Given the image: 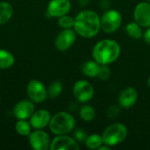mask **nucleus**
I'll return each instance as SVG.
<instances>
[{"label": "nucleus", "mask_w": 150, "mask_h": 150, "mask_svg": "<svg viewBox=\"0 0 150 150\" xmlns=\"http://www.w3.org/2000/svg\"><path fill=\"white\" fill-rule=\"evenodd\" d=\"M126 32L130 37L135 40H141L143 36L142 27L135 21L130 22L126 25Z\"/></svg>", "instance_id": "19"}, {"label": "nucleus", "mask_w": 150, "mask_h": 150, "mask_svg": "<svg viewBox=\"0 0 150 150\" xmlns=\"http://www.w3.org/2000/svg\"><path fill=\"white\" fill-rule=\"evenodd\" d=\"M71 3L69 0H51L47 8V14L51 18H60L69 12Z\"/></svg>", "instance_id": "10"}, {"label": "nucleus", "mask_w": 150, "mask_h": 150, "mask_svg": "<svg viewBox=\"0 0 150 150\" xmlns=\"http://www.w3.org/2000/svg\"><path fill=\"white\" fill-rule=\"evenodd\" d=\"M76 126L75 118L67 112H59L51 117L49 122L50 131L56 135L68 134L74 130Z\"/></svg>", "instance_id": "3"}, {"label": "nucleus", "mask_w": 150, "mask_h": 150, "mask_svg": "<svg viewBox=\"0 0 150 150\" xmlns=\"http://www.w3.org/2000/svg\"><path fill=\"white\" fill-rule=\"evenodd\" d=\"M62 90H63L62 83L60 81H54L49 85L47 93L51 98H55L61 95V93L62 92Z\"/></svg>", "instance_id": "23"}, {"label": "nucleus", "mask_w": 150, "mask_h": 150, "mask_svg": "<svg viewBox=\"0 0 150 150\" xmlns=\"http://www.w3.org/2000/svg\"><path fill=\"white\" fill-rule=\"evenodd\" d=\"M84 143L85 146L90 149H98L99 147L104 144L102 136L98 134H92L88 135Z\"/></svg>", "instance_id": "22"}, {"label": "nucleus", "mask_w": 150, "mask_h": 150, "mask_svg": "<svg viewBox=\"0 0 150 150\" xmlns=\"http://www.w3.org/2000/svg\"><path fill=\"white\" fill-rule=\"evenodd\" d=\"M100 64L98 63L96 61H87L82 65V71L84 76L93 78L97 77L98 71H99Z\"/></svg>", "instance_id": "16"}, {"label": "nucleus", "mask_w": 150, "mask_h": 150, "mask_svg": "<svg viewBox=\"0 0 150 150\" xmlns=\"http://www.w3.org/2000/svg\"><path fill=\"white\" fill-rule=\"evenodd\" d=\"M148 85H149V87L150 88V76L149 77V79H148Z\"/></svg>", "instance_id": "30"}, {"label": "nucleus", "mask_w": 150, "mask_h": 150, "mask_svg": "<svg viewBox=\"0 0 150 150\" xmlns=\"http://www.w3.org/2000/svg\"><path fill=\"white\" fill-rule=\"evenodd\" d=\"M26 93L30 100L33 103H42L44 102L47 96V90L45 85L39 80H31L26 86Z\"/></svg>", "instance_id": "7"}, {"label": "nucleus", "mask_w": 150, "mask_h": 150, "mask_svg": "<svg viewBox=\"0 0 150 150\" xmlns=\"http://www.w3.org/2000/svg\"><path fill=\"white\" fill-rule=\"evenodd\" d=\"M134 19L142 28L150 27V4L140 2L134 8Z\"/></svg>", "instance_id": "12"}, {"label": "nucleus", "mask_w": 150, "mask_h": 150, "mask_svg": "<svg viewBox=\"0 0 150 150\" xmlns=\"http://www.w3.org/2000/svg\"><path fill=\"white\" fill-rule=\"evenodd\" d=\"M32 128L30 121H27V120H18L15 125L16 132L21 136H28L31 134Z\"/></svg>", "instance_id": "21"}, {"label": "nucleus", "mask_w": 150, "mask_h": 150, "mask_svg": "<svg viewBox=\"0 0 150 150\" xmlns=\"http://www.w3.org/2000/svg\"><path fill=\"white\" fill-rule=\"evenodd\" d=\"M122 15L117 10H107L100 17L101 30L105 33H113L122 24Z\"/></svg>", "instance_id": "5"}, {"label": "nucleus", "mask_w": 150, "mask_h": 150, "mask_svg": "<svg viewBox=\"0 0 150 150\" xmlns=\"http://www.w3.org/2000/svg\"><path fill=\"white\" fill-rule=\"evenodd\" d=\"M121 53L120 44L113 40L105 39L96 43L92 49V58L102 65H110L116 62Z\"/></svg>", "instance_id": "2"}, {"label": "nucleus", "mask_w": 150, "mask_h": 150, "mask_svg": "<svg viewBox=\"0 0 150 150\" xmlns=\"http://www.w3.org/2000/svg\"><path fill=\"white\" fill-rule=\"evenodd\" d=\"M73 95L78 102L85 104L94 97V87L86 80H78L73 86Z\"/></svg>", "instance_id": "6"}, {"label": "nucleus", "mask_w": 150, "mask_h": 150, "mask_svg": "<svg viewBox=\"0 0 150 150\" xmlns=\"http://www.w3.org/2000/svg\"><path fill=\"white\" fill-rule=\"evenodd\" d=\"M13 15V7L8 2H0V25L6 24Z\"/></svg>", "instance_id": "18"}, {"label": "nucleus", "mask_w": 150, "mask_h": 150, "mask_svg": "<svg viewBox=\"0 0 150 150\" xmlns=\"http://www.w3.org/2000/svg\"><path fill=\"white\" fill-rule=\"evenodd\" d=\"M148 2H149V4H150V0H148Z\"/></svg>", "instance_id": "31"}, {"label": "nucleus", "mask_w": 150, "mask_h": 150, "mask_svg": "<svg viewBox=\"0 0 150 150\" xmlns=\"http://www.w3.org/2000/svg\"><path fill=\"white\" fill-rule=\"evenodd\" d=\"M15 63L14 55L6 49H0V69H7L11 68Z\"/></svg>", "instance_id": "17"}, {"label": "nucleus", "mask_w": 150, "mask_h": 150, "mask_svg": "<svg viewBox=\"0 0 150 150\" xmlns=\"http://www.w3.org/2000/svg\"><path fill=\"white\" fill-rule=\"evenodd\" d=\"M128 134L127 127L122 123H113L108 126L102 133L104 144L109 147H114L124 142Z\"/></svg>", "instance_id": "4"}, {"label": "nucleus", "mask_w": 150, "mask_h": 150, "mask_svg": "<svg viewBox=\"0 0 150 150\" xmlns=\"http://www.w3.org/2000/svg\"><path fill=\"white\" fill-rule=\"evenodd\" d=\"M111 76V69L108 67V65H102L100 64V68H99V71L98 74V78L101 81H106L109 79Z\"/></svg>", "instance_id": "25"}, {"label": "nucleus", "mask_w": 150, "mask_h": 150, "mask_svg": "<svg viewBox=\"0 0 150 150\" xmlns=\"http://www.w3.org/2000/svg\"><path fill=\"white\" fill-rule=\"evenodd\" d=\"M29 143L33 149L47 150L50 149L51 141L49 135L42 129H35L28 135Z\"/></svg>", "instance_id": "8"}, {"label": "nucleus", "mask_w": 150, "mask_h": 150, "mask_svg": "<svg viewBox=\"0 0 150 150\" xmlns=\"http://www.w3.org/2000/svg\"><path fill=\"white\" fill-rule=\"evenodd\" d=\"M50 112L46 109H40L34 111L30 117V124L34 129H43L49 125L51 120Z\"/></svg>", "instance_id": "15"}, {"label": "nucleus", "mask_w": 150, "mask_h": 150, "mask_svg": "<svg viewBox=\"0 0 150 150\" xmlns=\"http://www.w3.org/2000/svg\"><path fill=\"white\" fill-rule=\"evenodd\" d=\"M80 118L85 122L92 121L96 117V111L95 109L90 105H83L79 111Z\"/></svg>", "instance_id": "20"}, {"label": "nucleus", "mask_w": 150, "mask_h": 150, "mask_svg": "<svg viewBox=\"0 0 150 150\" xmlns=\"http://www.w3.org/2000/svg\"><path fill=\"white\" fill-rule=\"evenodd\" d=\"M75 23V18L70 15H63L58 18V25L62 29H70L73 28Z\"/></svg>", "instance_id": "24"}, {"label": "nucleus", "mask_w": 150, "mask_h": 150, "mask_svg": "<svg viewBox=\"0 0 150 150\" xmlns=\"http://www.w3.org/2000/svg\"><path fill=\"white\" fill-rule=\"evenodd\" d=\"M76 34L83 38H92L101 30L99 15L91 10H84L77 13L75 17L73 26Z\"/></svg>", "instance_id": "1"}, {"label": "nucleus", "mask_w": 150, "mask_h": 150, "mask_svg": "<svg viewBox=\"0 0 150 150\" xmlns=\"http://www.w3.org/2000/svg\"><path fill=\"white\" fill-rule=\"evenodd\" d=\"M120 105H112L108 108L107 110V116L109 118H115L119 115L120 112Z\"/></svg>", "instance_id": "27"}, {"label": "nucleus", "mask_w": 150, "mask_h": 150, "mask_svg": "<svg viewBox=\"0 0 150 150\" xmlns=\"http://www.w3.org/2000/svg\"><path fill=\"white\" fill-rule=\"evenodd\" d=\"M142 38H143L144 41H145L147 44L150 45V27L146 28V31L143 33V36H142Z\"/></svg>", "instance_id": "28"}, {"label": "nucleus", "mask_w": 150, "mask_h": 150, "mask_svg": "<svg viewBox=\"0 0 150 150\" xmlns=\"http://www.w3.org/2000/svg\"><path fill=\"white\" fill-rule=\"evenodd\" d=\"M76 40V33L72 28L62 29V31L57 35L54 46L59 51H66L69 49Z\"/></svg>", "instance_id": "9"}, {"label": "nucleus", "mask_w": 150, "mask_h": 150, "mask_svg": "<svg viewBox=\"0 0 150 150\" xmlns=\"http://www.w3.org/2000/svg\"><path fill=\"white\" fill-rule=\"evenodd\" d=\"M34 111V103L32 100L24 99L15 105L13 108V115L18 120H28Z\"/></svg>", "instance_id": "13"}, {"label": "nucleus", "mask_w": 150, "mask_h": 150, "mask_svg": "<svg viewBox=\"0 0 150 150\" xmlns=\"http://www.w3.org/2000/svg\"><path fill=\"white\" fill-rule=\"evenodd\" d=\"M80 146L75 138L67 134L57 135L50 145V150H78Z\"/></svg>", "instance_id": "11"}, {"label": "nucleus", "mask_w": 150, "mask_h": 150, "mask_svg": "<svg viewBox=\"0 0 150 150\" xmlns=\"http://www.w3.org/2000/svg\"><path fill=\"white\" fill-rule=\"evenodd\" d=\"M87 134L84 130H83L82 128H76L75 131H74V138L75 140L79 143H83L85 142V140L87 138Z\"/></svg>", "instance_id": "26"}, {"label": "nucleus", "mask_w": 150, "mask_h": 150, "mask_svg": "<svg viewBox=\"0 0 150 150\" xmlns=\"http://www.w3.org/2000/svg\"><path fill=\"white\" fill-rule=\"evenodd\" d=\"M138 99V91L134 87H127L122 90L119 95L118 102L119 105L124 109H129L133 107Z\"/></svg>", "instance_id": "14"}, {"label": "nucleus", "mask_w": 150, "mask_h": 150, "mask_svg": "<svg viewBox=\"0 0 150 150\" xmlns=\"http://www.w3.org/2000/svg\"><path fill=\"white\" fill-rule=\"evenodd\" d=\"M80 3L82 5H86L89 3V0H80Z\"/></svg>", "instance_id": "29"}]
</instances>
